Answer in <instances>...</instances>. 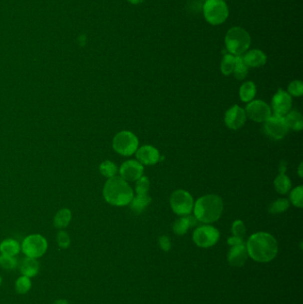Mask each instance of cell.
I'll use <instances>...</instances> for the list:
<instances>
[{"instance_id": "1", "label": "cell", "mask_w": 303, "mask_h": 304, "mask_svg": "<svg viewBox=\"0 0 303 304\" xmlns=\"http://www.w3.org/2000/svg\"><path fill=\"white\" fill-rule=\"evenodd\" d=\"M247 249L252 259L259 263H269L275 258L279 247L273 236L266 232H258L249 238Z\"/></svg>"}, {"instance_id": "2", "label": "cell", "mask_w": 303, "mask_h": 304, "mask_svg": "<svg viewBox=\"0 0 303 304\" xmlns=\"http://www.w3.org/2000/svg\"><path fill=\"white\" fill-rule=\"evenodd\" d=\"M106 202L114 207H125L134 199V191L120 176L108 179L102 191Z\"/></svg>"}, {"instance_id": "3", "label": "cell", "mask_w": 303, "mask_h": 304, "mask_svg": "<svg viewBox=\"0 0 303 304\" xmlns=\"http://www.w3.org/2000/svg\"><path fill=\"white\" fill-rule=\"evenodd\" d=\"M195 218L204 223L216 222L223 212V201L217 195L203 196L195 203Z\"/></svg>"}, {"instance_id": "4", "label": "cell", "mask_w": 303, "mask_h": 304, "mask_svg": "<svg viewBox=\"0 0 303 304\" xmlns=\"http://www.w3.org/2000/svg\"><path fill=\"white\" fill-rule=\"evenodd\" d=\"M251 36L241 27H233L228 30L225 36V46L229 53L234 56H241L251 45Z\"/></svg>"}, {"instance_id": "5", "label": "cell", "mask_w": 303, "mask_h": 304, "mask_svg": "<svg viewBox=\"0 0 303 304\" xmlns=\"http://www.w3.org/2000/svg\"><path fill=\"white\" fill-rule=\"evenodd\" d=\"M204 16L211 25L223 24L229 17V7L223 0H206L203 6Z\"/></svg>"}, {"instance_id": "6", "label": "cell", "mask_w": 303, "mask_h": 304, "mask_svg": "<svg viewBox=\"0 0 303 304\" xmlns=\"http://www.w3.org/2000/svg\"><path fill=\"white\" fill-rule=\"evenodd\" d=\"M139 141L135 134L130 131H121L114 136L112 147L118 154L128 157L136 152Z\"/></svg>"}, {"instance_id": "7", "label": "cell", "mask_w": 303, "mask_h": 304, "mask_svg": "<svg viewBox=\"0 0 303 304\" xmlns=\"http://www.w3.org/2000/svg\"><path fill=\"white\" fill-rule=\"evenodd\" d=\"M48 248L47 240L40 234H31L25 238L20 246V250L26 257L37 259L44 256Z\"/></svg>"}, {"instance_id": "8", "label": "cell", "mask_w": 303, "mask_h": 304, "mask_svg": "<svg viewBox=\"0 0 303 304\" xmlns=\"http://www.w3.org/2000/svg\"><path fill=\"white\" fill-rule=\"evenodd\" d=\"M170 204L174 213L182 216L190 215L194 207V200L192 196L188 191L183 190H178L172 193Z\"/></svg>"}, {"instance_id": "9", "label": "cell", "mask_w": 303, "mask_h": 304, "mask_svg": "<svg viewBox=\"0 0 303 304\" xmlns=\"http://www.w3.org/2000/svg\"><path fill=\"white\" fill-rule=\"evenodd\" d=\"M219 239L220 232L218 230L210 225L198 227L193 234V240L196 245L203 248L213 247L218 242Z\"/></svg>"}, {"instance_id": "10", "label": "cell", "mask_w": 303, "mask_h": 304, "mask_svg": "<svg viewBox=\"0 0 303 304\" xmlns=\"http://www.w3.org/2000/svg\"><path fill=\"white\" fill-rule=\"evenodd\" d=\"M264 132L273 140H281L287 135L288 127L285 121V117L271 116L264 122Z\"/></svg>"}, {"instance_id": "11", "label": "cell", "mask_w": 303, "mask_h": 304, "mask_svg": "<svg viewBox=\"0 0 303 304\" xmlns=\"http://www.w3.org/2000/svg\"><path fill=\"white\" fill-rule=\"evenodd\" d=\"M247 117L258 123L265 122L271 116V107L265 101H251L246 108Z\"/></svg>"}, {"instance_id": "12", "label": "cell", "mask_w": 303, "mask_h": 304, "mask_svg": "<svg viewBox=\"0 0 303 304\" xmlns=\"http://www.w3.org/2000/svg\"><path fill=\"white\" fill-rule=\"evenodd\" d=\"M272 110L274 115L284 117L286 116L292 108V97L289 93L282 89H279L278 93L272 98Z\"/></svg>"}, {"instance_id": "13", "label": "cell", "mask_w": 303, "mask_h": 304, "mask_svg": "<svg viewBox=\"0 0 303 304\" xmlns=\"http://www.w3.org/2000/svg\"><path fill=\"white\" fill-rule=\"evenodd\" d=\"M143 166L136 160H127L122 164L119 168L120 177L126 182H135L141 178L143 174Z\"/></svg>"}, {"instance_id": "14", "label": "cell", "mask_w": 303, "mask_h": 304, "mask_svg": "<svg viewBox=\"0 0 303 304\" xmlns=\"http://www.w3.org/2000/svg\"><path fill=\"white\" fill-rule=\"evenodd\" d=\"M247 120V114L244 109L239 105L231 107L225 114V124L232 130L241 128Z\"/></svg>"}, {"instance_id": "15", "label": "cell", "mask_w": 303, "mask_h": 304, "mask_svg": "<svg viewBox=\"0 0 303 304\" xmlns=\"http://www.w3.org/2000/svg\"><path fill=\"white\" fill-rule=\"evenodd\" d=\"M136 158L142 165L152 166L159 161L160 155L158 150L150 145H144L136 150Z\"/></svg>"}, {"instance_id": "16", "label": "cell", "mask_w": 303, "mask_h": 304, "mask_svg": "<svg viewBox=\"0 0 303 304\" xmlns=\"http://www.w3.org/2000/svg\"><path fill=\"white\" fill-rule=\"evenodd\" d=\"M247 249L245 244L231 247L228 254V261L232 266L240 267L246 263L247 259Z\"/></svg>"}, {"instance_id": "17", "label": "cell", "mask_w": 303, "mask_h": 304, "mask_svg": "<svg viewBox=\"0 0 303 304\" xmlns=\"http://www.w3.org/2000/svg\"><path fill=\"white\" fill-rule=\"evenodd\" d=\"M242 57L244 62L248 68H259L267 62L266 54L259 49H253L246 52Z\"/></svg>"}, {"instance_id": "18", "label": "cell", "mask_w": 303, "mask_h": 304, "mask_svg": "<svg viewBox=\"0 0 303 304\" xmlns=\"http://www.w3.org/2000/svg\"><path fill=\"white\" fill-rule=\"evenodd\" d=\"M39 263L35 258L25 257L20 264V272L23 276L32 278L39 272Z\"/></svg>"}, {"instance_id": "19", "label": "cell", "mask_w": 303, "mask_h": 304, "mask_svg": "<svg viewBox=\"0 0 303 304\" xmlns=\"http://www.w3.org/2000/svg\"><path fill=\"white\" fill-rule=\"evenodd\" d=\"M197 224V219L191 215H184V217L179 218L174 223V231L177 235H184L190 228L193 227Z\"/></svg>"}, {"instance_id": "20", "label": "cell", "mask_w": 303, "mask_h": 304, "mask_svg": "<svg viewBox=\"0 0 303 304\" xmlns=\"http://www.w3.org/2000/svg\"><path fill=\"white\" fill-rule=\"evenodd\" d=\"M72 219V213L69 208H61L53 217V225L56 229L62 230L68 227Z\"/></svg>"}, {"instance_id": "21", "label": "cell", "mask_w": 303, "mask_h": 304, "mask_svg": "<svg viewBox=\"0 0 303 304\" xmlns=\"http://www.w3.org/2000/svg\"><path fill=\"white\" fill-rule=\"evenodd\" d=\"M151 202V198L148 194H137V196L132 199L130 202L131 210L135 214H142L147 207H149Z\"/></svg>"}, {"instance_id": "22", "label": "cell", "mask_w": 303, "mask_h": 304, "mask_svg": "<svg viewBox=\"0 0 303 304\" xmlns=\"http://www.w3.org/2000/svg\"><path fill=\"white\" fill-rule=\"evenodd\" d=\"M285 121L288 129L301 131L303 128V118L302 114L297 110H292L286 115Z\"/></svg>"}, {"instance_id": "23", "label": "cell", "mask_w": 303, "mask_h": 304, "mask_svg": "<svg viewBox=\"0 0 303 304\" xmlns=\"http://www.w3.org/2000/svg\"><path fill=\"white\" fill-rule=\"evenodd\" d=\"M20 252V245L13 239H6L0 244V253L6 256H15Z\"/></svg>"}, {"instance_id": "24", "label": "cell", "mask_w": 303, "mask_h": 304, "mask_svg": "<svg viewBox=\"0 0 303 304\" xmlns=\"http://www.w3.org/2000/svg\"><path fill=\"white\" fill-rule=\"evenodd\" d=\"M255 94H256V86L254 82L247 81L244 83L239 89L240 99L245 102H250L251 101H253Z\"/></svg>"}, {"instance_id": "25", "label": "cell", "mask_w": 303, "mask_h": 304, "mask_svg": "<svg viewBox=\"0 0 303 304\" xmlns=\"http://www.w3.org/2000/svg\"><path fill=\"white\" fill-rule=\"evenodd\" d=\"M274 184H275L276 191L280 194H287L291 190V180L282 172H280L279 176L275 179Z\"/></svg>"}, {"instance_id": "26", "label": "cell", "mask_w": 303, "mask_h": 304, "mask_svg": "<svg viewBox=\"0 0 303 304\" xmlns=\"http://www.w3.org/2000/svg\"><path fill=\"white\" fill-rule=\"evenodd\" d=\"M236 56L231 53H226L223 57V61L221 63V70L224 76H230L233 73L234 70Z\"/></svg>"}, {"instance_id": "27", "label": "cell", "mask_w": 303, "mask_h": 304, "mask_svg": "<svg viewBox=\"0 0 303 304\" xmlns=\"http://www.w3.org/2000/svg\"><path fill=\"white\" fill-rule=\"evenodd\" d=\"M233 73L237 79L243 80L247 77L248 74V67L244 62L242 55L241 56H236V62H235L234 70Z\"/></svg>"}, {"instance_id": "28", "label": "cell", "mask_w": 303, "mask_h": 304, "mask_svg": "<svg viewBox=\"0 0 303 304\" xmlns=\"http://www.w3.org/2000/svg\"><path fill=\"white\" fill-rule=\"evenodd\" d=\"M31 284L32 283L30 278L21 275L17 279L15 282V291L20 295H25L30 290Z\"/></svg>"}, {"instance_id": "29", "label": "cell", "mask_w": 303, "mask_h": 304, "mask_svg": "<svg viewBox=\"0 0 303 304\" xmlns=\"http://www.w3.org/2000/svg\"><path fill=\"white\" fill-rule=\"evenodd\" d=\"M290 203L289 200L287 199H277L274 202L271 204V206L269 207V212L271 214H280L287 211L289 208Z\"/></svg>"}, {"instance_id": "30", "label": "cell", "mask_w": 303, "mask_h": 304, "mask_svg": "<svg viewBox=\"0 0 303 304\" xmlns=\"http://www.w3.org/2000/svg\"><path fill=\"white\" fill-rule=\"evenodd\" d=\"M100 172H101V175L107 178L114 177V176H116L117 173V165L109 160H106L104 162L101 163V166H100Z\"/></svg>"}, {"instance_id": "31", "label": "cell", "mask_w": 303, "mask_h": 304, "mask_svg": "<svg viewBox=\"0 0 303 304\" xmlns=\"http://www.w3.org/2000/svg\"><path fill=\"white\" fill-rule=\"evenodd\" d=\"M303 186H298L295 188L291 191L290 200L292 204L296 207L302 208L303 207Z\"/></svg>"}, {"instance_id": "32", "label": "cell", "mask_w": 303, "mask_h": 304, "mask_svg": "<svg viewBox=\"0 0 303 304\" xmlns=\"http://www.w3.org/2000/svg\"><path fill=\"white\" fill-rule=\"evenodd\" d=\"M0 266L4 270H13L17 266V259L15 256L0 255Z\"/></svg>"}, {"instance_id": "33", "label": "cell", "mask_w": 303, "mask_h": 304, "mask_svg": "<svg viewBox=\"0 0 303 304\" xmlns=\"http://www.w3.org/2000/svg\"><path fill=\"white\" fill-rule=\"evenodd\" d=\"M150 180L146 176H142L141 178L138 179L136 181L135 190L137 194H148L150 190Z\"/></svg>"}, {"instance_id": "34", "label": "cell", "mask_w": 303, "mask_h": 304, "mask_svg": "<svg viewBox=\"0 0 303 304\" xmlns=\"http://www.w3.org/2000/svg\"><path fill=\"white\" fill-rule=\"evenodd\" d=\"M57 244L62 249H67L70 246L71 240L69 234L64 231H60L57 233Z\"/></svg>"}, {"instance_id": "35", "label": "cell", "mask_w": 303, "mask_h": 304, "mask_svg": "<svg viewBox=\"0 0 303 304\" xmlns=\"http://www.w3.org/2000/svg\"><path fill=\"white\" fill-rule=\"evenodd\" d=\"M288 92L289 93L295 96V97H300L302 96L303 93V84L301 80H295L291 82L290 85H288Z\"/></svg>"}, {"instance_id": "36", "label": "cell", "mask_w": 303, "mask_h": 304, "mask_svg": "<svg viewBox=\"0 0 303 304\" xmlns=\"http://www.w3.org/2000/svg\"><path fill=\"white\" fill-rule=\"evenodd\" d=\"M246 231H247L246 226H245V224H244L242 221H240V220L235 221L233 224H232L231 231H232V233H233V235L235 237L244 238V236L246 234Z\"/></svg>"}, {"instance_id": "37", "label": "cell", "mask_w": 303, "mask_h": 304, "mask_svg": "<svg viewBox=\"0 0 303 304\" xmlns=\"http://www.w3.org/2000/svg\"><path fill=\"white\" fill-rule=\"evenodd\" d=\"M158 244H159L160 248L164 251H169L171 249V241H170L169 238L166 237V236L160 237L159 240H158Z\"/></svg>"}, {"instance_id": "38", "label": "cell", "mask_w": 303, "mask_h": 304, "mask_svg": "<svg viewBox=\"0 0 303 304\" xmlns=\"http://www.w3.org/2000/svg\"><path fill=\"white\" fill-rule=\"evenodd\" d=\"M228 244L231 246V247H234V246H239V245H242L244 243V240L243 238H239V237H231L229 240H228Z\"/></svg>"}, {"instance_id": "39", "label": "cell", "mask_w": 303, "mask_h": 304, "mask_svg": "<svg viewBox=\"0 0 303 304\" xmlns=\"http://www.w3.org/2000/svg\"><path fill=\"white\" fill-rule=\"evenodd\" d=\"M128 2H129L130 4H134V5H136V4H142V2L144 1V0H127Z\"/></svg>"}, {"instance_id": "40", "label": "cell", "mask_w": 303, "mask_h": 304, "mask_svg": "<svg viewBox=\"0 0 303 304\" xmlns=\"http://www.w3.org/2000/svg\"><path fill=\"white\" fill-rule=\"evenodd\" d=\"M53 304H69V303L65 299H59V300L55 301Z\"/></svg>"}, {"instance_id": "41", "label": "cell", "mask_w": 303, "mask_h": 304, "mask_svg": "<svg viewBox=\"0 0 303 304\" xmlns=\"http://www.w3.org/2000/svg\"><path fill=\"white\" fill-rule=\"evenodd\" d=\"M302 169H303V163H301V165L299 166V175L301 177H303V171H302Z\"/></svg>"}, {"instance_id": "42", "label": "cell", "mask_w": 303, "mask_h": 304, "mask_svg": "<svg viewBox=\"0 0 303 304\" xmlns=\"http://www.w3.org/2000/svg\"><path fill=\"white\" fill-rule=\"evenodd\" d=\"M1 283H2V278L0 277V286H1Z\"/></svg>"}, {"instance_id": "43", "label": "cell", "mask_w": 303, "mask_h": 304, "mask_svg": "<svg viewBox=\"0 0 303 304\" xmlns=\"http://www.w3.org/2000/svg\"><path fill=\"white\" fill-rule=\"evenodd\" d=\"M203 1H206V0H203Z\"/></svg>"}, {"instance_id": "44", "label": "cell", "mask_w": 303, "mask_h": 304, "mask_svg": "<svg viewBox=\"0 0 303 304\" xmlns=\"http://www.w3.org/2000/svg\"><path fill=\"white\" fill-rule=\"evenodd\" d=\"M223 1H225V0H223Z\"/></svg>"}]
</instances>
